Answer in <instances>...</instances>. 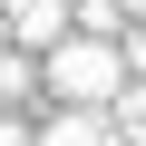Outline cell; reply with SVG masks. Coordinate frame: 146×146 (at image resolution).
I'll return each instance as SVG.
<instances>
[{
    "label": "cell",
    "instance_id": "obj_1",
    "mask_svg": "<svg viewBox=\"0 0 146 146\" xmlns=\"http://www.w3.org/2000/svg\"><path fill=\"white\" fill-rule=\"evenodd\" d=\"M39 88H49V98H98V107H107V98L127 88V49L98 39V29H58V39L39 49Z\"/></svg>",
    "mask_w": 146,
    "mask_h": 146
},
{
    "label": "cell",
    "instance_id": "obj_2",
    "mask_svg": "<svg viewBox=\"0 0 146 146\" xmlns=\"http://www.w3.org/2000/svg\"><path fill=\"white\" fill-rule=\"evenodd\" d=\"M68 20H78V0H0V29H10L20 49H49Z\"/></svg>",
    "mask_w": 146,
    "mask_h": 146
},
{
    "label": "cell",
    "instance_id": "obj_3",
    "mask_svg": "<svg viewBox=\"0 0 146 146\" xmlns=\"http://www.w3.org/2000/svg\"><path fill=\"white\" fill-rule=\"evenodd\" d=\"M29 88H39V49L0 39V107H10V98H29Z\"/></svg>",
    "mask_w": 146,
    "mask_h": 146
},
{
    "label": "cell",
    "instance_id": "obj_4",
    "mask_svg": "<svg viewBox=\"0 0 146 146\" xmlns=\"http://www.w3.org/2000/svg\"><path fill=\"white\" fill-rule=\"evenodd\" d=\"M107 117H117V136H127V146H146V78H127V88L107 98Z\"/></svg>",
    "mask_w": 146,
    "mask_h": 146
},
{
    "label": "cell",
    "instance_id": "obj_5",
    "mask_svg": "<svg viewBox=\"0 0 146 146\" xmlns=\"http://www.w3.org/2000/svg\"><path fill=\"white\" fill-rule=\"evenodd\" d=\"M117 49H127V78H146V20H127V39H117Z\"/></svg>",
    "mask_w": 146,
    "mask_h": 146
},
{
    "label": "cell",
    "instance_id": "obj_6",
    "mask_svg": "<svg viewBox=\"0 0 146 146\" xmlns=\"http://www.w3.org/2000/svg\"><path fill=\"white\" fill-rule=\"evenodd\" d=\"M39 127H20V107H0V146H29Z\"/></svg>",
    "mask_w": 146,
    "mask_h": 146
},
{
    "label": "cell",
    "instance_id": "obj_7",
    "mask_svg": "<svg viewBox=\"0 0 146 146\" xmlns=\"http://www.w3.org/2000/svg\"><path fill=\"white\" fill-rule=\"evenodd\" d=\"M127 20H146V0H127Z\"/></svg>",
    "mask_w": 146,
    "mask_h": 146
}]
</instances>
